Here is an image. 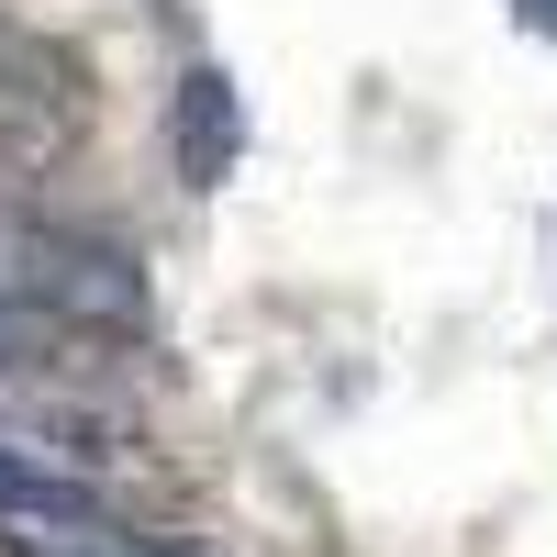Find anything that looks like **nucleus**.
I'll return each mask as SVG.
<instances>
[{
	"label": "nucleus",
	"mask_w": 557,
	"mask_h": 557,
	"mask_svg": "<svg viewBox=\"0 0 557 557\" xmlns=\"http://www.w3.org/2000/svg\"><path fill=\"white\" fill-rule=\"evenodd\" d=\"M23 290L45 312L89 323V335H134V323H146V268L123 246H101V235H57V223L23 235Z\"/></svg>",
	"instance_id": "1"
},
{
	"label": "nucleus",
	"mask_w": 557,
	"mask_h": 557,
	"mask_svg": "<svg viewBox=\"0 0 557 557\" xmlns=\"http://www.w3.org/2000/svg\"><path fill=\"white\" fill-rule=\"evenodd\" d=\"M168 146H178V178H190V190H223V178H235V157H246V89L223 78L212 57L178 78V101H168Z\"/></svg>",
	"instance_id": "2"
},
{
	"label": "nucleus",
	"mask_w": 557,
	"mask_h": 557,
	"mask_svg": "<svg viewBox=\"0 0 557 557\" xmlns=\"http://www.w3.org/2000/svg\"><path fill=\"white\" fill-rule=\"evenodd\" d=\"M0 524H78V535H101V502H89L78 480H57L45 457L0 446Z\"/></svg>",
	"instance_id": "3"
},
{
	"label": "nucleus",
	"mask_w": 557,
	"mask_h": 557,
	"mask_svg": "<svg viewBox=\"0 0 557 557\" xmlns=\"http://www.w3.org/2000/svg\"><path fill=\"white\" fill-rule=\"evenodd\" d=\"M513 12H524V34H557V0H513Z\"/></svg>",
	"instance_id": "4"
}]
</instances>
